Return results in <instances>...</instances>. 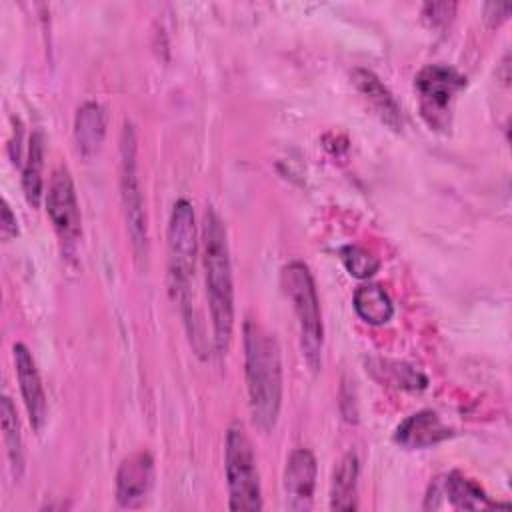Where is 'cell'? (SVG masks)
Listing matches in <instances>:
<instances>
[{
    "label": "cell",
    "instance_id": "obj_14",
    "mask_svg": "<svg viewBox=\"0 0 512 512\" xmlns=\"http://www.w3.org/2000/svg\"><path fill=\"white\" fill-rule=\"evenodd\" d=\"M352 82L358 88V92L372 104V108L378 112L382 122H386L390 128L400 130L402 128V108L388 90V86L366 68H356L352 72Z\"/></svg>",
    "mask_w": 512,
    "mask_h": 512
},
{
    "label": "cell",
    "instance_id": "obj_12",
    "mask_svg": "<svg viewBox=\"0 0 512 512\" xmlns=\"http://www.w3.org/2000/svg\"><path fill=\"white\" fill-rule=\"evenodd\" d=\"M442 496L454 508H460V510H482V508L498 506L486 496V492L474 480L462 476L460 472H450L446 476L436 478L428 488L424 508H440Z\"/></svg>",
    "mask_w": 512,
    "mask_h": 512
},
{
    "label": "cell",
    "instance_id": "obj_18",
    "mask_svg": "<svg viewBox=\"0 0 512 512\" xmlns=\"http://www.w3.org/2000/svg\"><path fill=\"white\" fill-rule=\"evenodd\" d=\"M0 418H2V436H4L10 470H12V476L18 480L24 472V448H22L16 408L8 396H4L0 402Z\"/></svg>",
    "mask_w": 512,
    "mask_h": 512
},
{
    "label": "cell",
    "instance_id": "obj_20",
    "mask_svg": "<svg viewBox=\"0 0 512 512\" xmlns=\"http://www.w3.org/2000/svg\"><path fill=\"white\" fill-rule=\"evenodd\" d=\"M340 256H342V262L346 266V270L354 276V278H370L378 268H380V260L368 252L366 248H360V246H344L340 250Z\"/></svg>",
    "mask_w": 512,
    "mask_h": 512
},
{
    "label": "cell",
    "instance_id": "obj_5",
    "mask_svg": "<svg viewBox=\"0 0 512 512\" xmlns=\"http://www.w3.org/2000/svg\"><path fill=\"white\" fill-rule=\"evenodd\" d=\"M224 468L230 510H262V488L252 442L240 422L230 424L224 444Z\"/></svg>",
    "mask_w": 512,
    "mask_h": 512
},
{
    "label": "cell",
    "instance_id": "obj_9",
    "mask_svg": "<svg viewBox=\"0 0 512 512\" xmlns=\"http://www.w3.org/2000/svg\"><path fill=\"white\" fill-rule=\"evenodd\" d=\"M154 484V458L138 450L122 460L116 472V500L122 508H138L148 498Z\"/></svg>",
    "mask_w": 512,
    "mask_h": 512
},
{
    "label": "cell",
    "instance_id": "obj_16",
    "mask_svg": "<svg viewBox=\"0 0 512 512\" xmlns=\"http://www.w3.org/2000/svg\"><path fill=\"white\" fill-rule=\"evenodd\" d=\"M358 456L354 452H346L338 462L332 486H330V508L338 512L356 510V488H358Z\"/></svg>",
    "mask_w": 512,
    "mask_h": 512
},
{
    "label": "cell",
    "instance_id": "obj_3",
    "mask_svg": "<svg viewBox=\"0 0 512 512\" xmlns=\"http://www.w3.org/2000/svg\"><path fill=\"white\" fill-rule=\"evenodd\" d=\"M166 244H168V284L174 300H178L182 308L184 320L190 326V322L192 324L196 322L192 318L194 302H192L190 280L194 278L198 238H196L194 210L186 198L176 200L172 206Z\"/></svg>",
    "mask_w": 512,
    "mask_h": 512
},
{
    "label": "cell",
    "instance_id": "obj_2",
    "mask_svg": "<svg viewBox=\"0 0 512 512\" xmlns=\"http://www.w3.org/2000/svg\"><path fill=\"white\" fill-rule=\"evenodd\" d=\"M202 264L214 346L224 354L230 346L234 328V284L226 226L214 206H206L202 216Z\"/></svg>",
    "mask_w": 512,
    "mask_h": 512
},
{
    "label": "cell",
    "instance_id": "obj_23",
    "mask_svg": "<svg viewBox=\"0 0 512 512\" xmlns=\"http://www.w3.org/2000/svg\"><path fill=\"white\" fill-rule=\"evenodd\" d=\"M0 234L4 240H10L18 234V224H16V216L12 214L10 206L6 200H2V216H0Z\"/></svg>",
    "mask_w": 512,
    "mask_h": 512
},
{
    "label": "cell",
    "instance_id": "obj_10",
    "mask_svg": "<svg viewBox=\"0 0 512 512\" xmlns=\"http://www.w3.org/2000/svg\"><path fill=\"white\" fill-rule=\"evenodd\" d=\"M316 458L308 448H296L284 468V498H286V508L302 512L312 508L314 500V488H316Z\"/></svg>",
    "mask_w": 512,
    "mask_h": 512
},
{
    "label": "cell",
    "instance_id": "obj_4",
    "mask_svg": "<svg viewBox=\"0 0 512 512\" xmlns=\"http://www.w3.org/2000/svg\"><path fill=\"white\" fill-rule=\"evenodd\" d=\"M284 294L292 302L294 314L298 318L300 330V348L312 370L320 368L322 360V342H324V326L320 314V302L314 278L304 262H290L282 268L280 274Z\"/></svg>",
    "mask_w": 512,
    "mask_h": 512
},
{
    "label": "cell",
    "instance_id": "obj_15",
    "mask_svg": "<svg viewBox=\"0 0 512 512\" xmlns=\"http://www.w3.org/2000/svg\"><path fill=\"white\" fill-rule=\"evenodd\" d=\"M104 134H106V110L102 108V104L94 100L84 102L74 116V140H76L78 152L84 158L94 156L104 142Z\"/></svg>",
    "mask_w": 512,
    "mask_h": 512
},
{
    "label": "cell",
    "instance_id": "obj_6",
    "mask_svg": "<svg viewBox=\"0 0 512 512\" xmlns=\"http://www.w3.org/2000/svg\"><path fill=\"white\" fill-rule=\"evenodd\" d=\"M464 86L466 76H462L454 66L442 62L426 64L416 74L414 88L418 94V108L432 130L450 128L452 104Z\"/></svg>",
    "mask_w": 512,
    "mask_h": 512
},
{
    "label": "cell",
    "instance_id": "obj_11",
    "mask_svg": "<svg viewBox=\"0 0 512 512\" xmlns=\"http://www.w3.org/2000/svg\"><path fill=\"white\" fill-rule=\"evenodd\" d=\"M12 356H14V370H16L20 394H22L30 424L36 432H40L44 428L48 408H46V394H44V386H42L34 356L28 350V346L22 342H16L12 346Z\"/></svg>",
    "mask_w": 512,
    "mask_h": 512
},
{
    "label": "cell",
    "instance_id": "obj_8",
    "mask_svg": "<svg viewBox=\"0 0 512 512\" xmlns=\"http://www.w3.org/2000/svg\"><path fill=\"white\" fill-rule=\"evenodd\" d=\"M46 212L58 238L66 246L76 244L80 238V206L74 180L66 166H60L52 172L46 192Z\"/></svg>",
    "mask_w": 512,
    "mask_h": 512
},
{
    "label": "cell",
    "instance_id": "obj_21",
    "mask_svg": "<svg viewBox=\"0 0 512 512\" xmlns=\"http://www.w3.org/2000/svg\"><path fill=\"white\" fill-rule=\"evenodd\" d=\"M386 372H390L392 378H388V382H392L394 386H400V388H408V390H420L426 386V376L420 374L418 370H414L412 366L408 364H400V362H384Z\"/></svg>",
    "mask_w": 512,
    "mask_h": 512
},
{
    "label": "cell",
    "instance_id": "obj_22",
    "mask_svg": "<svg viewBox=\"0 0 512 512\" xmlns=\"http://www.w3.org/2000/svg\"><path fill=\"white\" fill-rule=\"evenodd\" d=\"M456 10L454 2H428L424 4V18L430 22V26H444Z\"/></svg>",
    "mask_w": 512,
    "mask_h": 512
},
{
    "label": "cell",
    "instance_id": "obj_7",
    "mask_svg": "<svg viewBox=\"0 0 512 512\" xmlns=\"http://www.w3.org/2000/svg\"><path fill=\"white\" fill-rule=\"evenodd\" d=\"M120 196L132 250L136 260L142 262L148 256V224L136 166V132L128 122L120 138Z\"/></svg>",
    "mask_w": 512,
    "mask_h": 512
},
{
    "label": "cell",
    "instance_id": "obj_1",
    "mask_svg": "<svg viewBox=\"0 0 512 512\" xmlns=\"http://www.w3.org/2000/svg\"><path fill=\"white\" fill-rule=\"evenodd\" d=\"M244 374L252 422L270 432L282 404V358L276 336L256 320L244 322Z\"/></svg>",
    "mask_w": 512,
    "mask_h": 512
},
{
    "label": "cell",
    "instance_id": "obj_17",
    "mask_svg": "<svg viewBox=\"0 0 512 512\" xmlns=\"http://www.w3.org/2000/svg\"><path fill=\"white\" fill-rule=\"evenodd\" d=\"M352 306L356 314L372 326L386 324L394 314V304L380 284L358 286L352 296Z\"/></svg>",
    "mask_w": 512,
    "mask_h": 512
},
{
    "label": "cell",
    "instance_id": "obj_19",
    "mask_svg": "<svg viewBox=\"0 0 512 512\" xmlns=\"http://www.w3.org/2000/svg\"><path fill=\"white\" fill-rule=\"evenodd\" d=\"M42 166H44V136L42 132H34L28 142V156L22 170V188L26 200L36 208L42 198Z\"/></svg>",
    "mask_w": 512,
    "mask_h": 512
},
{
    "label": "cell",
    "instance_id": "obj_24",
    "mask_svg": "<svg viewBox=\"0 0 512 512\" xmlns=\"http://www.w3.org/2000/svg\"><path fill=\"white\" fill-rule=\"evenodd\" d=\"M510 12V4H500V2H490L484 6V16L486 20H490L492 24H500L502 20H506Z\"/></svg>",
    "mask_w": 512,
    "mask_h": 512
},
{
    "label": "cell",
    "instance_id": "obj_13",
    "mask_svg": "<svg viewBox=\"0 0 512 512\" xmlns=\"http://www.w3.org/2000/svg\"><path fill=\"white\" fill-rule=\"evenodd\" d=\"M452 436V430L440 420L434 410H420L406 420L394 432V440L404 448H430Z\"/></svg>",
    "mask_w": 512,
    "mask_h": 512
}]
</instances>
